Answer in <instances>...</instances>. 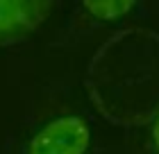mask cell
Wrapping results in <instances>:
<instances>
[{"label": "cell", "instance_id": "cell-1", "mask_svg": "<svg viewBox=\"0 0 159 154\" xmlns=\"http://www.w3.org/2000/svg\"><path fill=\"white\" fill-rule=\"evenodd\" d=\"M89 98L118 127H146L159 109V39L123 32L98 50L84 77Z\"/></svg>", "mask_w": 159, "mask_h": 154}, {"label": "cell", "instance_id": "cell-2", "mask_svg": "<svg viewBox=\"0 0 159 154\" xmlns=\"http://www.w3.org/2000/svg\"><path fill=\"white\" fill-rule=\"evenodd\" d=\"M89 147V122L77 113H64L34 131L25 143L23 154H86Z\"/></svg>", "mask_w": 159, "mask_h": 154}, {"label": "cell", "instance_id": "cell-4", "mask_svg": "<svg viewBox=\"0 0 159 154\" xmlns=\"http://www.w3.org/2000/svg\"><path fill=\"white\" fill-rule=\"evenodd\" d=\"M134 5L136 0H80V14L86 25H105L127 16Z\"/></svg>", "mask_w": 159, "mask_h": 154}, {"label": "cell", "instance_id": "cell-5", "mask_svg": "<svg viewBox=\"0 0 159 154\" xmlns=\"http://www.w3.org/2000/svg\"><path fill=\"white\" fill-rule=\"evenodd\" d=\"M146 154H159V109L146 125V143H143Z\"/></svg>", "mask_w": 159, "mask_h": 154}, {"label": "cell", "instance_id": "cell-3", "mask_svg": "<svg viewBox=\"0 0 159 154\" xmlns=\"http://www.w3.org/2000/svg\"><path fill=\"white\" fill-rule=\"evenodd\" d=\"M57 0H0V46L32 36L50 18Z\"/></svg>", "mask_w": 159, "mask_h": 154}]
</instances>
